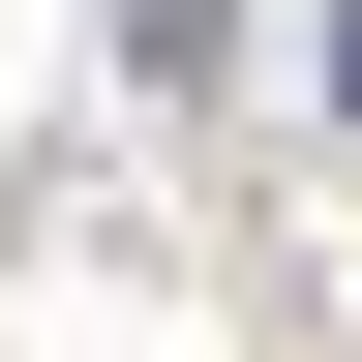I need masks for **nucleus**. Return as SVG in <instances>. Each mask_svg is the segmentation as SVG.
<instances>
[{
  "instance_id": "nucleus-1",
  "label": "nucleus",
  "mask_w": 362,
  "mask_h": 362,
  "mask_svg": "<svg viewBox=\"0 0 362 362\" xmlns=\"http://www.w3.org/2000/svg\"><path fill=\"white\" fill-rule=\"evenodd\" d=\"M332 121H362V0H332Z\"/></svg>"
}]
</instances>
